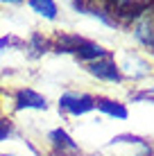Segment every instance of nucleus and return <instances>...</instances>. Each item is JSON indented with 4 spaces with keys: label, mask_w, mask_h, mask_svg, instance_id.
Listing matches in <instances>:
<instances>
[{
    "label": "nucleus",
    "mask_w": 154,
    "mask_h": 156,
    "mask_svg": "<svg viewBox=\"0 0 154 156\" xmlns=\"http://www.w3.org/2000/svg\"><path fill=\"white\" fill-rule=\"evenodd\" d=\"M14 43H20V41L12 39V36H9V39H0V48H9V45H14Z\"/></svg>",
    "instance_id": "obj_13"
},
{
    "label": "nucleus",
    "mask_w": 154,
    "mask_h": 156,
    "mask_svg": "<svg viewBox=\"0 0 154 156\" xmlns=\"http://www.w3.org/2000/svg\"><path fill=\"white\" fill-rule=\"evenodd\" d=\"M59 106L70 115H84L95 109V98L86 93H63L59 98Z\"/></svg>",
    "instance_id": "obj_1"
},
{
    "label": "nucleus",
    "mask_w": 154,
    "mask_h": 156,
    "mask_svg": "<svg viewBox=\"0 0 154 156\" xmlns=\"http://www.w3.org/2000/svg\"><path fill=\"white\" fill-rule=\"evenodd\" d=\"M136 100H152L154 102V90H147V93H138V95H134Z\"/></svg>",
    "instance_id": "obj_14"
},
{
    "label": "nucleus",
    "mask_w": 154,
    "mask_h": 156,
    "mask_svg": "<svg viewBox=\"0 0 154 156\" xmlns=\"http://www.w3.org/2000/svg\"><path fill=\"white\" fill-rule=\"evenodd\" d=\"M30 7L34 9V14L43 16V18H48V20H55L57 14H59L55 0H30Z\"/></svg>",
    "instance_id": "obj_8"
},
{
    "label": "nucleus",
    "mask_w": 154,
    "mask_h": 156,
    "mask_svg": "<svg viewBox=\"0 0 154 156\" xmlns=\"http://www.w3.org/2000/svg\"><path fill=\"white\" fill-rule=\"evenodd\" d=\"M82 41L84 39H79L75 34H61V36H57V50L59 52H75Z\"/></svg>",
    "instance_id": "obj_10"
},
{
    "label": "nucleus",
    "mask_w": 154,
    "mask_h": 156,
    "mask_svg": "<svg viewBox=\"0 0 154 156\" xmlns=\"http://www.w3.org/2000/svg\"><path fill=\"white\" fill-rule=\"evenodd\" d=\"M14 133V122L9 118H0V140H7Z\"/></svg>",
    "instance_id": "obj_11"
},
{
    "label": "nucleus",
    "mask_w": 154,
    "mask_h": 156,
    "mask_svg": "<svg viewBox=\"0 0 154 156\" xmlns=\"http://www.w3.org/2000/svg\"><path fill=\"white\" fill-rule=\"evenodd\" d=\"M88 73L98 79H104V82H120L123 75H120V68L116 66L111 59H100V61L88 63Z\"/></svg>",
    "instance_id": "obj_5"
},
{
    "label": "nucleus",
    "mask_w": 154,
    "mask_h": 156,
    "mask_svg": "<svg viewBox=\"0 0 154 156\" xmlns=\"http://www.w3.org/2000/svg\"><path fill=\"white\" fill-rule=\"evenodd\" d=\"M14 104H16V111H23V109L45 111V109H48V100H45L41 93L32 90V88H20V90H16Z\"/></svg>",
    "instance_id": "obj_2"
},
{
    "label": "nucleus",
    "mask_w": 154,
    "mask_h": 156,
    "mask_svg": "<svg viewBox=\"0 0 154 156\" xmlns=\"http://www.w3.org/2000/svg\"><path fill=\"white\" fill-rule=\"evenodd\" d=\"M95 109H100L102 113H107V115H111V118H118V120H125V118H127L125 104H120V102H116V100L98 98V100H95Z\"/></svg>",
    "instance_id": "obj_7"
},
{
    "label": "nucleus",
    "mask_w": 154,
    "mask_h": 156,
    "mask_svg": "<svg viewBox=\"0 0 154 156\" xmlns=\"http://www.w3.org/2000/svg\"><path fill=\"white\" fill-rule=\"evenodd\" d=\"M134 36H136V41H138L143 48H147L150 52H154V18H152V12L141 16V18L136 20Z\"/></svg>",
    "instance_id": "obj_3"
},
{
    "label": "nucleus",
    "mask_w": 154,
    "mask_h": 156,
    "mask_svg": "<svg viewBox=\"0 0 154 156\" xmlns=\"http://www.w3.org/2000/svg\"><path fill=\"white\" fill-rule=\"evenodd\" d=\"M125 70L129 75H134V79H138V77H145V75L150 73V63L143 61V59H138V57H127Z\"/></svg>",
    "instance_id": "obj_9"
},
{
    "label": "nucleus",
    "mask_w": 154,
    "mask_h": 156,
    "mask_svg": "<svg viewBox=\"0 0 154 156\" xmlns=\"http://www.w3.org/2000/svg\"><path fill=\"white\" fill-rule=\"evenodd\" d=\"M32 48L36 50V55H43L48 48H50V43H48L45 39H41V36L36 34V36H32Z\"/></svg>",
    "instance_id": "obj_12"
},
{
    "label": "nucleus",
    "mask_w": 154,
    "mask_h": 156,
    "mask_svg": "<svg viewBox=\"0 0 154 156\" xmlns=\"http://www.w3.org/2000/svg\"><path fill=\"white\" fill-rule=\"evenodd\" d=\"M0 2H7V5H18V2H25V0H0Z\"/></svg>",
    "instance_id": "obj_15"
},
{
    "label": "nucleus",
    "mask_w": 154,
    "mask_h": 156,
    "mask_svg": "<svg viewBox=\"0 0 154 156\" xmlns=\"http://www.w3.org/2000/svg\"><path fill=\"white\" fill-rule=\"evenodd\" d=\"M75 55H77L79 59H82V61H88V63H93V61H100V59H107V57H109V52L104 50L102 45L93 43V41H82V43L77 45Z\"/></svg>",
    "instance_id": "obj_6"
},
{
    "label": "nucleus",
    "mask_w": 154,
    "mask_h": 156,
    "mask_svg": "<svg viewBox=\"0 0 154 156\" xmlns=\"http://www.w3.org/2000/svg\"><path fill=\"white\" fill-rule=\"evenodd\" d=\"M48 140H50L52 149H55L57 154H61V156H66V154H79L77 143L68 136L66 129H52V131L48 133Z\"/></svg>",
    "instance_id": "obj_4"
}]
</instances>
